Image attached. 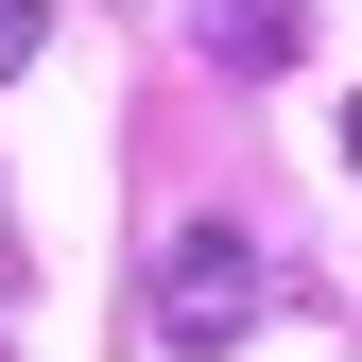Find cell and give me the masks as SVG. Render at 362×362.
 I'll use <instances>...</instances> for the list:
<instances>
[{
  "label": "cell",
  "mask_w": 362,
  "mask_h": 362,
  "mask_svg": "<svg viewBox=\"0 0 362 362\" xmlns=\"http://www.w3.org/2000/svg\"><path fill=\"white\" fill-rule=\"evenodd\" d=\"M35 35H52V18H35V0H0V86L35 69Z\"/></svg>",
  "instance_id": "obj_3"
},
{
  "label": "cell",
  "mask_w": 362,
  "mask_h": 362,
  "mask_svg": "<svg viewBox=\"0 0 362 362\" xmlns=\"http://www.w3.org/2000/svg\"><path fill=\"white\" fill-rule=\"evenodd\" d=\"M190 35L224 69H293V0H190Z\"/></svg>",
  "instance_id": "obj_2"
},
{
  "label": "cell",
  "mask_w": 362,
  "mask_h": 362,
  "mask_svg": "<svg viewBox=\"0 0 362 362\" xmlns=\"http://www.w3.org/2000/svg\"><path fill=\"white\" fill-rule=\"evenodd\" d=\"M0 293H18V224H0Z\"/></svg>",
  "instance_id": "obj_4"
},
{
  "label": "cell",
  "mask_w": 362,
  "mask_h": 362,
  "mask_svg": "<svg viewBox=\"0 0 362 362\" xmlns=\"http://www.w3.org/2000/svg\"><path fill=\"white\" fill-rule=\"evenodd\" d=\"M259 293H276V259H259L242 224H190L173 276H156V345H173V362H224V345L259 328Z\"/></svg>",
  "instance_id": "obj_1"
},
{
  "label": "cell",
  "mask_w": 362,
  "mask_h": 362,
  "mask_svg": "<svg viewBox=\"0 0 362 362\" xmlns=\"http://www.w3.org/2000/svg\"><path fill=\"white\" fill-rule=\"evenodd\" d=\"M345 156H362V104H345Z\"/></svg>",
  "instance_id": "obj_5"
}]
</instances>
